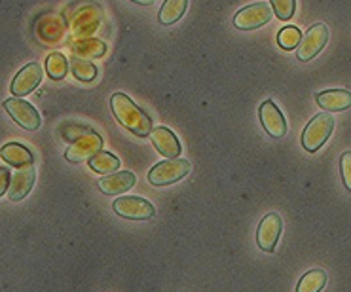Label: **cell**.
I'll list each match as a JSON object with an SVG mask.
<instances>
[{"instance_id":"obj_1","label":"cell","mask_w":351,"mask_h":292,"mask_svg":"<svg viewBox=\"0 0 351 292\" xmlns=\"http://www.w3.org/2000/svg\"><path fill=\"white\" fill-rule=\"evenodd\" d=\"M110 108H112V114L118 122L122 123L123 127L128 131H131L133 135L137 137H148L150 131H152V120L143 108L135 105L125 93H114L110 97Z\"/></svg>"},{"instance_id":"obj_2","label":"cell","mask_w":351,"mask_h":292,"mask_svg":"<svg viewBox=\"0 0 351 292\" xmlns=\"http://www.w3.org/2000/svg\"><path fill=\"white\" fill-rule=\"evenodd\" d=\"M335 130V118L330 112H321L311 118L310 123L302 131V146L308 152H317L325 145Z\"/></svg>"},{"instance_id":"obj_3","label":"cell","mask_w":351,"mask_h":292,"mask_svg":"<svg viewBox=\"0 0 351 292\" xmlns=\"http://www.w3.org/2000/svg\"><path fill=\"white\" fill-rule=\"evenodd\" d=\"M190 173V163L184 158H173L156 163L148 173V182L152 186H169L186 177Z\"/></svg>"},{"instance_id":"obj_4","label":"cell","mask_w":351,"mask_h":292,"mask_svg":"<svg viewBox=\"0 0 351 292\" xmlns=\"http://www.w3.org/2000/svg\"><path fill=\"white\" fill-rule=\"evenodd\" d=\"M112 209L118 217L128 220H150L156 215L154 205L141 195H122L112 203Z\"/></svg>"},{"instance_id":"obj_5","label":"cell","mask_w":351,"mask_h":292,"mask_svg":"<svg viewBox=\"0 0 351 292\" xmlns=\"http://www.w3.org/2000/svg\"><path fill=\"white\" fill-rule=\"evenodd\" d=\"M271 17H274V8L269 4L254 2L237 12L234 16V27L239 31H254L271 21Z\"/></svg>"},{"instance_id":"obj_6","label":"cell","mask_w":351,"mask_h":292,"mask_svg":"<svg viewBox=\"0 0 351 292\" xmlns=\"http://www.w3.org/2000/svg\"><path fill=\"white\" fill-rule=\"evenodd\" d=\"M4 110L8 112V116L14 120V122L23 127L27 131H36L40 127L42 118L38 110L34 108L31 103H27L23 99L19 97H10L4 101Z\"/></svg>"},{"instance_id":"obj_7","label":"cell","mask_w":351,"mask_h":292,"mask_svg":"<svg viewBox=\"0 0 351 292\" xmlns=\"http://www.w3.org/2000/svg\"><path fill=\"white\" fill-rule=\"evenodd\" d=\"M103 150V138L101 135H97L95 131H88L80 137H76L73 141V145L66 148L65 160L71 163H82L90 162L91 158L95 154H99Z\"/></svg>"},{"instance_id":"obj_8","label":"cell","mask_w":351,"mask_h":292,"mask_svg":"<svg viewBox=\"0 0 351 292\" xmlns=\"http://www.w3.org/2000/svg\"><path fill=\"white\" fill-rule=\"evenodd\" d=\"M103 21V14L97 6L88 4L74 12V16L71 17V31H73L76 40L82 38H91V34L99 29V25Z\"/></svg>"},{"instance_id":"obj_9","label":"cell","mask_w":351,"mask_h":292,"mask_svg":"<svg viewBox=\"0 0 351 292\" xmlns=\"http://www.w3.org/2000/svg\"><path fill=\"white\" fill-rule=\"evenodd\" d=\"M328 36H330V33H328V27L325 23H317L310 27L308 33L302 36V42H300L298 49H296V57L300 61H311L327 46Z\"/></svg>"},{"instance_id":"obj_10","label":"cell","mask_w":351,"mask_h":292,"mask_svg":"<svg viewBox=\"0 0 351 292\" xmlns=\"http://www.w3.org/2000/svg\"><path fill=\"white\" fill-rule=\"evenodd\" d=\"M283 232V220L278 212H268L258 224L256 230V245L264 252H274L278 247L279 237Z\"/></svg>"},{"instance_id":"obj_11","label":"cell","mask_w":351,"mask_h":292,"mask_svg":"<svg viewBox=\"0 0 351 292\" xmlns=\"http://www.w3.org/2000/svg\"><path fill=\"white\" fill-rule=\"evenodd\" d=\"M42 66L38 63H29V65H25L19 73L16 74V78L12 80L10 84V91H12V95L14 97H25V95H29V93H33L38 86H40L42 82Z\"/></svg>"},{"instance_id":"obj_12","label":"cell","mask_w":351,"mask_h":292,"mask_svg":"<svg viewBox=\"0 0 351 292\" xmlns=\"http://www.w3.org/2000/svg\"><path fill=\"white\" fill-rule=\"evenodd\" d=\"M258 116H261L262 127L266 130L269 137L283 138L287 135V120L283 112L279 110V106L268 99L264 101L258 108Z\"/></svg>"},{"instance_id":"obj_13","label":"cell","mask_w":351,"mask_h":292,"mask_svg":"<svg viewBox=\"0 0 351 292\" xmlns=\"http://www.w3.org/2000/svg\"><path fill=\"white\" fill-rule=\"evenodd\" d=\"M148 137L152 141V145H154L156 150L164 156V158H167V160L179 158L180 152H182L179 138H177V135H175L169 127H164V125L152 127Z\"/></svg>"},{"instance_id":"obj_14","label":"cell","mask_w":351,"mask_h":292,"mask_svg":"<svg viewBox=\"0 0 351 292\" xmlns=\"http://www.w3.org/2000/svg\"><path fill=\"white\" fill-rule=\"evenodd\" d=\"M34 180H36V171L34 165H27L17 169L12 175V182L8 188V199L10 202H21L27 195L31 194V190L34 186Z\"/></svg>"},{"instance_id":"obj_15","label":"cell","mask_w":351,"mask_h":292,"mask_svg":"<svg viewBox=\"0 0 351 292\" xmlns=\"http://www.w3.org/2000/svg\"><path fill=\"white\" fill-rule=\"evenodd\" d=\"M135 175L130 171H122V173H112V175H106L103 179L99 180V190L106 195H116L128 192L131 188L135 186Z\"/></svg>"},{"instance_id":"obj_16","label":"cell","mask_w":351,"mask_h":292,"mask_svg":"<svg viewBox=\"0 0 351 292\" xmlns=\"http://www.w3.org/2000/svg\"><path fill=\"white\" fill-rule=\"evenodd\" d=\"M317 105L325 112H342L351 108V91L348 90H327L315 95Z\"/></svg>"},{"instance_id":"obj_17","label":"cell","mask_w":351,"mask_h":292,"mask_svg":"<svg viewBox=\"0 0 351 292\" xmlns=\"http://www.w3.org/2000/svg\"><path fill=\"white\" fill-rule=\"evenodd\" d=\"M0 158L8 165H12V167H17V169L27 167V165H33L34 162L33 152L27 146L19 145V143H8V145L2 146L0 148Z\"/></svg>"},{"instance_id":"obj_18","label":"cell","mask_w":351,"mask_h":292,"mask_svg":"<svg viewBox=\"0 0 351 292\" xmlns=\"http://www.w3.org/2000/svg\"><path fill=\"white\" fill-rule=\"evenodd\" d=\"M73 51L80 59H97V57H103L106 53V44L95 36H91V38H82V40L74 42Z\"/></svg>"},{"instance_id":"obj_19","label":"cell","mask_w":351,"mask_h":292,"mask_svg":"<svg viewBox=\"0 0 351 292\" xmlns=\"http://www.w3.org/2000/svg\"><path fill=\"white\" fill-rule=\"evenodd\" d=\"M188 0H165L158 14V21L162 25H173L186 14Z\"/></svg>"},{"instance_id":"obj_20","label":"cell","mask_w":351,"mask_h":292,"mask_svg":"<svg viewBox=\"0 0 351 292\" xmlns=\"http://www.w3.org/2000/svg\"><path fill=\"white\" fill-rule=\"evenodd\" d=\"M327 284V271L325 269H310L304 273L302 279L296 284V292H321Z\"/></svg>"},{"instance_id":"obj_21","label":"cell","mask_w":351,"mask_h":292,"mask_svg":"<svg viewBox=\"0 0 351 292\" xmlns=\"http://www.w3.org/2000/svg\"><path fill=\"white\" fill-rule=\"evenodd\" d=\"M69 69H71V63L63 53L59 51H53L46 57V74H48L51 80H63L66 74H69Z\"/></svg>"},{"instance_id":"obj_22","label":"cell","mask_w":351,"mask_h":292,"mask_svg":"<svg viewBox=\"0 0 351 292\" xmlns=\"http://www.w3.org/2000/svg\"><path fill=\"white\" fill-rule=\"evenodd\" d=\"M90 167L95 173H116V171L120 169V160L116 158L114 154H110V152H99V154H95L93 158H91L90 162Z\"/></svg>"},{"instance_id":"obj_23","label":"cell","mask_w":351,"mask_h":292,"mask_svg":"<svg viewBox=\"0 0 351 292\" xmlns=\"http://www.w3.org/2000/svg\"><path fill=\"white\" fill-rule=\"evenodd\" d=\"M71 71H73L74 78L80 82H93L97 78V66L90 63L88 59H80L76 56L71 59Z\"/></svg>"},{"instance_id":"obj_24","label":"cell","mask_w":351,"mask_h":292,"mask_svg":"<svg viewBox=\"0 0 351 292\" xmlns=\"http://www.w3.org/2000/svg\"><path fill=\"white\" fill-rule=\"evenodd\" d=\"M300 42H302V33L296 29V27H283L278 34V44L283 49H294L300 46Z\"/></svg>"},{"instance_id":"obj_25","label":"cell","mask_w":351,"mask_h":292,"mask_svg":"<svg viewBox=\"0 0 351 292\" xmlns=\"http://www.w3.org/2000/svg\"><path fill=\"white\" fill-rule=\"evenodd\" d=\"M274 14L281 19V21H289L296 12V0H269Z\"/></svg>"},{"instance_id":"obj_26","label":"cell","mask_w":351,"mask_h":292,"mask_svg":"<svg viewBox=\"0 0 351 292\" xmlns=\"http://www.w3.org/2000/svg\"><path fill=\"white\" fill-rule=\"evenodd\" d=\"M340 171H342L343 186L351 192V150L343 152L340 158Z\"/></svg>"},{"instance_id":"obj_27","label":"cell","mask_w":351,"mask_h":292,"mask_svg":"<svg viewBox=\"0 0 351 292\" xmlns=\"http://www.w3.org/2000/svg\"><path fill=\"white\" fill-rule=\"evenodd\" d=\"M10 182H12V173L6 167H0V197L8 194Z\"/></svg>"},{"instance_id":"obj_28","label":"cell","mask_w":351,"mask_h":292,"mask_svg":"<svg viewBox=\"0 0 351 292\" xmlns=\"http://www.w3.org/2000/svg\"><path fill=\"white\" fill-rule=\"evenodd\" d=\"M131 2L141 4V6H152V4H156V0H131Z\"/></svg>"}]
</instances>
